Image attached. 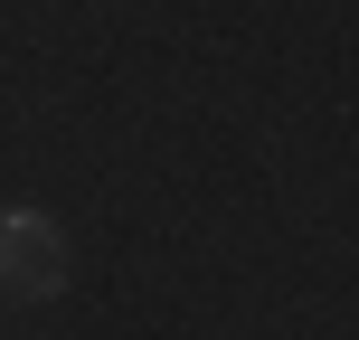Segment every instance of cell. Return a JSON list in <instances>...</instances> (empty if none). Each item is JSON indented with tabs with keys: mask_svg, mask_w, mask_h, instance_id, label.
Masks as SVG:
<instances>
[{
	"mask_svg": "<svg viewBox=\"0 0 359 340\" xmlns=\"http://www.w3.org/2000/svg\"><path fill=\"white\" fill-rule=\"evenodd\" d=\"M0 284L29 293V303H48L67 284V236L48 208H0Z\"/></svg>",
	"mask_w": 359,
	"mask_h": 340,
	"instance_id": "6da1fadb",
	"label": "cell"
}]
</instances>
